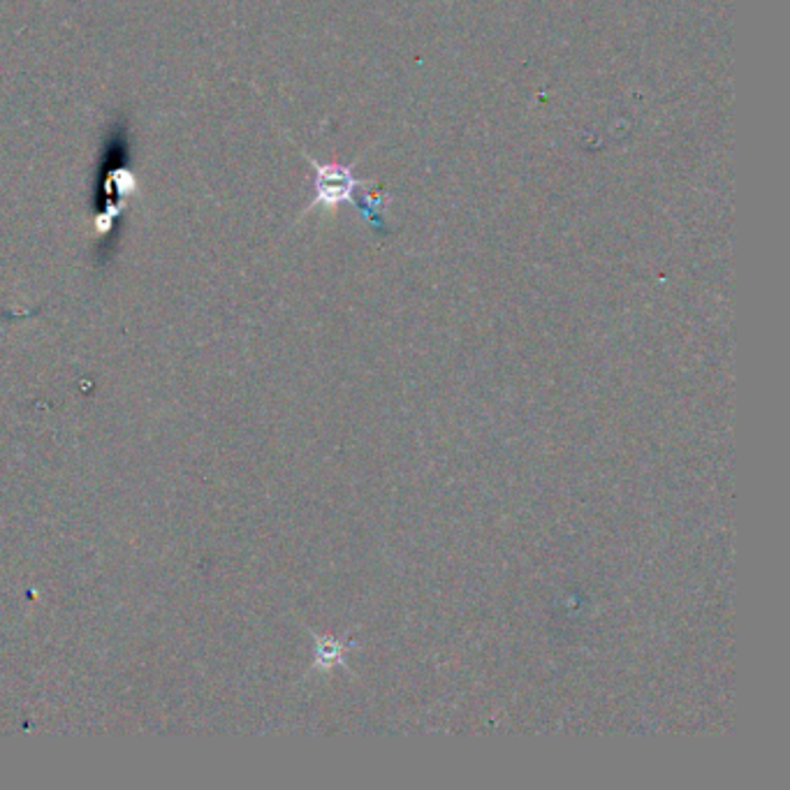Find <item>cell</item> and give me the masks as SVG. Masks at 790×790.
<instances>
[{
    "instance_id": "1",
    "label": "cell",
    "mask_w": 790,
    "mask_h": 790,
    "mask_svg": "<svg viewBox=\"0 0 790 790\" xmlns=\"http://www.w3.org/2000/svg\"><path fill=\"white\" fill-rule=\"evenodd\" d=\"M309 163L313 165V200L306 207V211L313 209H339L346 202H352V193L355 188L360 186V182L355 179L352 167L339 165V163H327L321 165L315 163L313 158H309Z\"/></svg>"
}]
</instances>
